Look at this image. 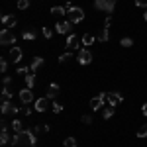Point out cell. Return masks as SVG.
<instances>
[{"label":"cell","mask_w":147,"mask_h":147,"mask_svg":"<svg viewBox=\"0 0 147 147\" xmlns=\"http://www.w3.org/2000/svg\"><path fill=\"white\" fill-rule=\"evenodd\" d=\"M10 143L14 147H22V145H32V139H30V134L28 129H24L22 134H14L10 139Z\"/></svg>","instance_id":"6da1fadb"},{"label":"cell","mask_w":147,"mask_h":147,"mask_svg":"<svg viewBox=\"0 0 147 147\" xmlns=\"http://www.w3.org/2000/svg\"><path fill=\"white\" fill-rule=\"evenodd\" d=\"M67 20L73 24V26L79 24V22H82V20H84V10H82L80 6H73V8L67 12Z\"/></svg>","instance_id":"7a4b0ae2"},{"label":"cell","mask_w":147,"mask_h":147,"mask_svg":"<svg viewBox=\"0 0 147 147\" xmlns=\"http://www.w3.org/2000/svg\"><path fill=\"white\" fill-rule=\"evenodd\" d=\"M65 45H67V51H73V53H75V51H77V53H79L80 49H82V39H79V35L77 34H69V37H67V43H65Z\"/></svg>","instance_id":"3957f363"},{"label":"cell","mask_w":147,"mask_h":147,"mask_svg":"<svg viewBox=\"0 0 147 147\" xmlns=\"http://www.w3.org/2000/svg\"><path fill=\"white\" fill-rule=\"evenodd\" d=\"M94 6L110 16V14L114 12V8H116V0H94Z\"/></svg>","instance_id":"277c9868"},{"label":"cell","mask_w":147,"mask_h":147,"mask_svg":"<svg viewBox=\"0 0 147 147\" xmlns=\"http://www.w3.org/2000/svg\"><path fill=\"white\" fill-rule=\"evenodd\" d=\"M77 61H79L80 65H88L92 61V53H90V49L88 47H82L79 53H77Z\"/></svg>","instance_id":"5b68a950"},{"label":"cell","mask_w":147,"mask_h":147,"mask_svg":"<svg viewBox=\"0 0 147 147\" xmlns=\"http://www.w3.org/2000/svg\"><path fill=\"white\" fill-rule=\"evenodd\" d=\"M104 104H106V92H100L98 96H94V98L90 100V110L96 112V110H100Z\"/></svg>","instance_id":"8992f818"},{"label":"cell","mask_w":147,"mask_h":147,"mask_svg":"<svg viewBox=\"0 0 147 147\" xmlns=\"http://www.w3.org/2000/svg\"><path fill=\"white\" fill-rule=\"evenodd\" d=\"M0 110H2V114H4V116H8V114H18V112H20V108H18V106H14V104H12V100H2Z\"/></svg>","instance_id":"52a82bcc"},{"label":"cell","mask_w":147,"mask_h":147,"mask_svg":"<svg viewBox=\"0 0 147 147\" xmlns=\"http://www.w3.org/2000/svg\"><path fill=\"white\" fill-rule=\"evenodd\" d=\"M14 41H16L14 34H12L8 28H4V30L0 32V43H2V45H10V43H14Z\"/></svg>","instance_id":"ba28073f"},{"label":"cell","mask_w":147,"mask_h":147,"mask_svg":"<svg viewBox=\"0 0 147 147\" xmlns=\"http://www.w3.org/2000/svg\"><path fill=\"white\" fill-rule=\"evenodd\" d=\"M71 30H73V24L65 20V22H57L55 24V32L59 35H65V34H71Z\"/></svg>","instance_id":"9c48e42d"},{"label":"cell","mask_w":147,"mask_h":147,"mask_svg":"<svg viewBox=\"0 0 147 147\" xmlns=\"http://www.w3.org/2000/svg\"><path fill=\"white\" fill-rule=\"evenodd\" d=\"M20 100H22L24 106H28V104H32L34 102V90L32 88H24V90H20Z\"/></svg>","instance_id":"30bf717a"},{"label":"cell","mask_w":147,"mask_h":147,"mask_svg":"<svg viewBox=\"0 0 147 147\" xmlns=\"http://www.w3.org/2000/svg\"><path fill=\"white\" fill-rule=\"evenodd\" d=\"M122 100H124V96H122L120 92H108V94H106V102H108L110 106H114V108H116Z\"/></svg>","instance_id":"8fae6325"},{"label":"cell","mask_w":147,"mask_h":147,"mask_svg":"<svg viewBox=\"0 0 147 147\" xmlns=\"http://www.w3.org/2000/svg\"><path fill=\"white\" fill-rule=\"evenodd\" d=\"M10 59H12V63H20V59H22V47L12 45L10 47Z\"/></svg>","instance_id":"7c38bea8"},{"label":"cell","mask_w":147,"mask_h":147,"mask_svg":"<svg viewBox=\"0 0 147 147\" xmlns=\"http://www.w3.org/2000/svg\"><path fill=\"white\" fill-rule=\"evenodd\" d=\"M47 106H49V98H37L35 100V106H34V110L35 112H45L47 110Z\"/></svg>","instance_id":"4fadbf2b"},{"label":"cell","mask_w":147,"mask_h":147,"mask_svg":"<svg viewBox=\"0 0 147 147\" xmlns=\"http://www.w3.org/2000/svg\"><path fill=\"white\" fill-rule=\"evenodd\" d=\"M10 134H8V124L6 122H2V131H0V143L2 145H6V143H10Z\"/></svg>","instance_id":"5bb4252c"},{"label":"cell","mask_w":147,"mask_h":147,"mask_svg":"<svg viewBox=\"0 0 147 147\" xmlns=\"http://www.w3.org/2000/svg\"><path fill=\"white\" fill-rule=\"evenodd\" d=\"M59 92H61V88H59V84H55V82H51V84L47 86V98H49V100H53V98H57V96H59Z\"/></svg>","instance_id":"9a60e30c"},{"label":"cell","mask_w":147,"mask_h":147,"mask_svg":"<svg viewBox=\"0 0 147 147\" xmlns=\"http://www.w3.org/2000/svg\"><path fill=\"white\" fill-rule=\"evenodd\" d=\"M41 65H43V59H41V57H34V61L30 63V71L35 75V73L39 71V67H41Z\"/></svg>","instance_id":"2e32d148"},{"label":"cell","mask_w":147,"mask_h":147,"mask_svg":"<svg viewBox=\"0 0 147 147\" xmlns=\"http://www.w3.org/2000/svg\"><path fill=\"white\" fill-rule=\"evenodd\" d=\"M16 24H18V20L14 16H2V26L4 28H14Z\"/></svg>","instance_id":"e0dca14e"},{"label":"cell","mask_w":147,"mask_h":147,"mask_svg":"<svg viewBox=\"0 0 147 147\" xmlns=\"http://www.w3.org/2000/svg\"><path fill=\"white\" fill-rule=\"evenodd\" d=\"M80 39H82V47H90L92 43L96 41V35H92V34H84L82 37H80Z\"/></svg>","instance_id":"ac0fdd59"},{"label":"cell","mask_w":147,"mask_h":147,"mask_svg":"<svg viewBox=\"0 0 147 147\" xmlns=\"http://www.w3.org/2000/svg\"><path fill=\"white\" fill-rule=\"evenodd\" d=\"M96 39H98L100 43H106V41L110 39V32H108V28H102V30H100V34L96 35Z\"/></svg>","instance_id":"d6986e66"},{"label":"cell","mask_w":147,"mask_h":147,"mask_svg":"<svg viewBox=\"0 0 147 147\" xmlns=\"http://www.w3.org/2000/svg\"><path fill=\"white\" fill-rule=\"evenodd\" d=\"M12 129H14V134H22L24 131V124H22V120H12Z\"/></svg>","instance_id":"ffe728a7"},{"label":"cell","mask_w":147,"mask_h":147,"mask_svg":"<svg viewBox=\"0 0 147 147\" xmlns=\"http://www.w3.org/2000/svg\"><path fill=\"white\" fill-rule=\"evenodd\" d=\"M114 110H116V108L108 104V106H106V108L102 110V118H104V120H110V118H112V116H114Z\"/></svg>","instance_id":"44dd1931"},{"label":"cell","mask_w":147,"mask_h":147,"mask_svg":"<svg viewBox=\"0 0 147 147\" xmlns=\"http://www.w3.org/2000/svg\"><path fill=\"white\" fill-rule=\"evenodd\" d=\"M35 35H37V32H35V30H26V32L22 34V37L26 39V41H34Z\"/></svg>","instance_id":"7402d4cb"},{"label":"cell","mask_w":147,"mask_h":147,"mask_svg":"<svg viewBox=\"0 0 147 147\" xmlns=\"http://www.w3.org/2000/svg\"><path fill=\"white\" fill-rule=\"evenodd\" d=\"M26 86H28V88H34V86H35V75H34V73L26 75Z\"/></svg>","instance_id":"603a6c76"},{"label":"cell","mask_w":147,"mask_h":147,"mask_svg":"<svg viewBox=\"0 0 147 147\" xmlns=\"http://www.w3.org/2000/svg\"><path fill=\"white\" fill-rule=\"evenodd\" d=\"M51 14L53 16H63V14H67V8L65 6H53L51 8Z\"/></svg>","instance_id":"cb8c5ba5"},{"label":"cell","mask_w":147,"mask_h":147,"mask_svg":"<svg viewBox=\"0 0 147 147\" xmlns=\"http://www.w3.org/2000/svg\"><path fill=\"white\" fill-rule=\"evenodd\" d=\"M2 100H12V90H10V86H4V88H2Z\"/></svg>","instance_id":"d4e9b609"},{"label":"cell","mask_w":147,"mask_h":147,"mask_svg":"<svg viewBox=\"0 0 147 147\" xmlns=\"http://www.w3.org/2000/svg\"><path fill=\"white\" fill-rule=\"evenodd\" d=\"M137 137H141V139L147 137V124H143V125H139V127H137Z\"/></svg>","instance_id":"484cf974"},{"label":"cell","mask_w":147,"mask_h":147,"mask_svg":"<svg viewBox=\"0 0 147 147\" xmlns=\"http://www.w3.org/2000/svg\"><path fill=\"white\" fill-rule=\"evenodd\" d=\"M120 45L122 47H131L134 45V39H131V37H122V39H120Z\"/></svg>","instance_id":"4316f807"},{"label":"cell","mask_w":147,"mask_h":147,"mask_svg":"<svg viewBox=\"0 0 147 147\" xmlns=\"http://www.w3.org/2000/svg\"><path fill=\"white\" fill-rule=\"evenodd\" d=\"M63 145L65 147H77V139H75V137H65Z\"/></svg>","instance_id":"83f0119b"},{"label":"cell","mask_w":147,"mask_h":147,"mask_svg":"<svg viewBox=\"0 0 147 147\" xmlns=\"http://www.w3.org/2000/svg\"><path fill=\"white\" fill-rule=\"evenodd\" d=\"M71 57H73V51H65L63 55H59V63H67Z\"/></svg>","instance_id":"f1b7e54d"},{"label":"cell","mask_w":147,"mask_h":147,"mask_svg":"<svg viewBox=\"0 0 147 147\" xmlns=\"http://www.w3.org/2000/svg\"><path fill=\"white\" fill-rule=\"evenodd\" d=\"M43 37H45V39H51V37H53V30H51V28H43Z\"/></svg>","instance_id":"f546056e"},{"label":"cell","mask_w":147,"mask_h":147,"mask_svg":"<svg viewBox=\"0 0 147 147\" xmlns=\"http://www.w3.org/2000/svg\"><path fill=\"white\" fill-rule=\"evenodd\" d=\"M6 71H8V61L0 59V73H6Z\"/></svg>","instance_id":"4dcf8cb0"},{"label":"cell","mask_w":147,"mask_h":147,"mask_svg":"<svg viewBox=\"0 0 147 147\" xmlns=\"http://www.w3.org/2000/svg\"><path fill=\"white\" fill-rule=\"evenodd\" d=\"M28 6H30V0H18V8L20 10H26Z\"/></svg>","instance_id":"1f68e13d"},{"label":"cell","mask_w":147,"mask_h":147,"mask_svg":"<svg viewBox=\"0 0 147 147\" xmlns=\"http://www.w3.org/2000/svg\"><path fill=\"white\" fill-rule=\"evenodd\" d=\"M80 122H82V124H92V116H88V114H84V116H82V118H80Z\"/></svg>","instance_id":"d6a6232c"},{"label":"cell","mask_w":147,"mask_h":147,"mask_svg":"<svg viewBox=\"0 0 147 147\" xmlns=\"http://www.w3.org/2000/svg\"><path fill=\"white\" fill-rule=\"evenodd\" d=\"M20 112L26 114V116H32V114H34V110H32L30 106H24V108H20Z\"/></svg>","instance_id":"836d02e7"},{"label":"cell","mask_w":147,"mask_h":147,"mask_svg":"<svg viewBox=\"0 0 147 147\" xmlns=\"http://www.w3.org/2000/svg\"><path fill=\"white\" fill-rule=\"evenodd\" d=\"M112 14H110V16H106V20H104V28H110V26H112Z\"/></svg>","instance_id":"e575fe53"},{"label":"cell","mask_w":147,"mask_h":147,"mask_svg":"<svg viewBox=\"0 0 147 147\" xmlns=\"http://www.w3.org/2000/svg\"><path fill=\"white\" fill-rule=\"evenodd\" d=\"M136 6H139V8H147V0H136Z\"/></svg>","instance_id":"d590c367"},{"label":"cell","mask_w":147,"mask_h":147,"mask_svg":"<svg viewBox=\"0 0 147 147\" xmlns=\"http://www.w3.org/2000/svg\"><path fill=\"white\" fill-rule=\"evenodd\" d=\"M61 110H63V106H61L59 102H55V104H53V112H55V114H59Z\"/></svg>","instance_id":"8d00e7d4"},{"label":"cell","mask_w":147,"mask_h":147,"mask_svg":"<svg viewBox=\"0 0 147 147\" xmlns=\"http://www.w3.org/2000/svg\"><path fill=\"white\" fill-rule=\"evenodd\" d=\"M10 82H12V79L8 77V75H6V77L2 79V84H4V86H10Z\"/></svg>","instance_id":"74e56055"},{"label":"cell","mask_w":147,"mask_h":147,"mask_svg":"<svg viewBox=\"0 0 147 147\" xmlns=\"http://www.w3.org/2000/svg\"><path fill=\"white\" fill-rule=\"evenodd\" d=\"M141 112H143V116H147V102L141 106Z\"/></svg>","instance_id":"f35d334b"},{"label":"cell","mask_w":147,"mask_h":147,"mask_svg":"<svg viewBox=\"0 0 147 147\" xmlns=\"http://www.w3.org/2000/svg\"><path fill=\"white\" fill-rule=\"evenodd\" d=\"M143 18H145V22H147V10H145V14H143Z\"/></svg>","instance_id":"ab89813d"},{"label":"cell","mask_w":147,"mask_h":147,"mask_svg":"<svg viewBox=\"0 0 147 147\" xmlns=\"http://www.w3.org/2000/svg\"><path fill=\"white\" fill-rule=\"evenodd\" d=\"M30 147H37V145H30Z\"/></svg>","instance_id":"60d3db41"}]
</instances>
